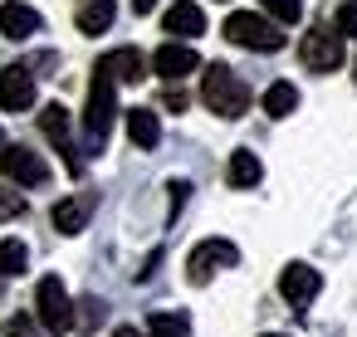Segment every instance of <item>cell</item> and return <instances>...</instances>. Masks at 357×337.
Listing matches in <instances>:
<instances>
[{"label":"cell","mask_w":357,"mask_h":337,"mask_svg":"<svg viewBox=\"0 0 357 337\" xmlns=\"http://www.w3.org/2000/svg\"><path fill=\"white\" fill-rule=\"evenodd\" d=\"M167 108L181 113V108H186V93H181V88H167Z\"/></svg>","instance_id":"83f0119b"},{"label":"cell","mask_w":357,"mask_h":337,"mask_svg":"<svg viewBox=\"0 0 357 337\" xmlns=\"http://www.w3.org/2000/svg\"><path fill=\"white\" fill-rule=\"evenodd\" d=\"M74 322H84V332H93L103 322V303L98 298H84V313H74Z\"/></svg>","instance_id":"cb8c5ba5"},{"label":"cell","mask_w":357,"mask_h":337,"mask_svg":"<svg viewBox=\"0 0 357 337\" xmlns=\"http://www.w3.org/2000/svg\"><path fill=\"white\" fill-rule=\"evenodd\" d=\"M0 332H6V337H40V327H35V318H25V313H20V318H10V322H6V327H0Z\"/></svg>","instance_id":"d4e9b609"},{"label":"cell","mask_w":357,"mask_h":337,"mask_svg":"<svg viewBox=\"0 0 357 337\" xmlns=\"http://www.w3.org/2000/svg\"><path fill=\"white\" fill-rule=\"evenodd\" d=\"M264 337H284V332H264Z\"/></svg>","instance_id":"1f68e13d"},{"label":"cell","mask_w":357,"mask_h":337,"mask_svg":"<svg viewBox=\"0 0 357 337\" xmlns=\"http://www.w3.org/2000/svg\"><path fill=\"white\" fill-rule=\"evenodd\" d=\"M35 108V74L30 64L0 69V113H30Z\"/></svg>","instance_id":"ba28073f"},{"label":"cell","mask_w":357,"mask_h":337,"mask_svg":"<svg viewBox=\"0 0 357 337\" xmlns=\"http://www.w3.org/2000/svg\"><path fill=\"white\" fill-rule=\"evenodd\" d=\"M20 215H25V196L0 186V220H20Z\"/></svg>","instance_id":"603a6c76"},{"label":"cell","mask_w":357,"mask_h":337,"mask_svg":"<svg viewBox=\"0 0 357 337\" xmlns=\"http://www.w3.org/2000/svg\"><path fill=\"white\" fill-rule=\"evenodd\" d=\"M259 176H264V166H259L255 152H230V186H235V191L259 186Z\"/></svg>","instance_id":"e0dca14e"},{"label":"cell","mask_w":357,"mask_h":337,"mask_svg":"<svg viewBox=\"0 0 357 337\" xmlns=\"http://www.w3.org/2000/svg\"><path fill=\"white\" fill-rule=\"evenodd\" d=\"M294 108H298V88L294 84H269L264 88V113L269 118H289Z\"/></svg>","instance_id":"ffe728a7"},{"label":"cell","mask_w":357,"mask_h":337,"mask_svg":"<svg viewBox=\"0 0 357 337\" xmlns=\"http://www.w3.org/2000/svg\"><path fill=\"white\" fill-rule=\"evenodd\" d=\"M98 69H103L113 84H142V79H147V59H142L137 49H113V54L98 59Z\"/></svg>","instance_id":"4fadbf2b"},{"label":"cell","mask_w":357,"mask_h":337,"mask_svg":"<svg viewBox=\"0 0 357 337\" xmlns=\"http://www.w3.org/2000/svg\"><path fill=\"white\" fill-rule=\"evenodd\" d=\"M113 15H118L113 0H89V6L79 10V30H84V35H103V30L113 25Z\"/></svg>","instance_id":"ac0fdd59"},{"label":"cell","mask_w":357,"mask_h":337,"mask_svg":"<svg viewBox=\"0 0 357 337\" xmlns=\"http://www.w3.org/2000/svg\"><path fill=\"white\" fill-rule=\"evenodd\" d=\"M40 127H45V137L54 142V152L64 157L69 176H84V157H79V147H74V123H69V108H64V103H50V108L40 113Z\"/></svg>","instance_id":"8992f818"},{"label":"cell","mask_w":357,"mask_h":337,"mask_svg":"<svg viewBox=\"0 0 357 337\" xmlns=\"http://www.w3.org/2000/svg\"><path fill=\"white\" fill-rule=\"evenodd\" d=\"M25 264H30V249H25L20 240H0V283H6V279H20Z\"/></svg>","instance_id":"d6986e66"},{"label":"cell","mask_w":357,"mask_h":337,"mask_svg":"<svg viewBox=\"0 0 357 337\" xmlns=\"http://www.w3.org/2000/svg\"><path fill=\"white\" fill-rule=\"evenodd\" d=\"M259 6H264L279 25H294V20L303 15V0H259Z\"/></svg>","instance_id":"7402d4cb"},{"label":"cell","mask_w":357,"mask_h":337,"mask_svg":"<svg viewBox=\"0 0 357 337\" xmlns=\"http://www.w3.org/2000/svg\"><path fill=\"white\" fill-rule=\"evenodd\" d=\"M0 152H6V132H0Z\"/></svg>","instance_id":"4dcf8cb0"},{"label":"cell","mask_w":357,"mask_h":337,"mask_svg":"<svg viewBox=\"0 0 357 337\" xmlns=\"http://www.w3.org/2000/svg\"><path fill=\"white\" fill-rule=\"evenodd\" d=\"M89 215H93V196H69V201L54 205V230L59 235H79L89 225Z\"/></svg>","instance_id":"9a60e30c"},{"label":"cell","mask_w":357,"mask_h":337,"mask_svg":"<svg viewBox=\"0 0 357 337\" xmlns=\"http://www.w3.org/2000/svg\"><path fill=\"white\" fill-rule=\"evenodd\" d=\"M0 171H6V181H15V186H45L50 181L45 157L30 152V147H6L0 152Z\"/></svg>","instance_id":"9c48e42d"},{"label":"cell","mask_w":357,"mask_h":337,"mask_svg":"<svg viewBox=\"0 0 357 337\" xmlns=\"http://www.w3.org/2000/svg\"><path fill=\"white\" fill-rule=\"evenodd\" d=\"M35 318L45 332H69L74 327V303H69V288L59 283V274H45L40 288H35Z\"/></svg>","instance_id":"277c9868"},{"label":"cell","mask_w":357,"mask_h":337,"mask_svg":"<svg viewBox=\"0 0 357 337\" xmlns=\"http://www.w3.org/2000/svg\"><path fill=\"white\" fill-rule=\"evenodd\" d=\"M167 191H172V215H176V210L186 205V196H191V186H186V181H172Z\"/></svg>","instance_id":"4316f807"},{"label":"cell","mask_w":357,"mask_h":337,"mask_svg":"<svg viewBox=\"0 0 357 337\" xmlns=\"http://www.w3.org/2000/svg\"><path fill=\"white\" fill-rule=\"evenodd\" d=\"M352 79H357V74H352Z\"/></svg>","instance_id":"d6a6232c"},{"label":"cell","mask_w":357,"mask_h":337,"mask_svg":"<svg viewBox=\"0 0 357 337\" xmlns=\"http://www.w3.org/2000/svg\"><path fill=\"white\" fill-rule=\"evenodd\" d=\"M162 30L176 35V40H196V35H206V15H201V6H191V0H176V6L162 15Z\"/></svg>","instance_id":"5bb4252c"},{"label":"cell","mask_w":357,"mask_h":337,"mask_svg":"<svg viewBox=\"0 0 357 337\" xmlns=\"http://www.w3.org/2000/svg\"><path fill=\"white\" fill-rule=\"evenodd\" d=\"M118 337H137V332H132V327H118Z\"/></svg>","instance_id":"f546056e"},{"label":"cell","mask_w":357,"mask_h":337,"mask_svg":"<svg viewBox=\"0 0 357 337\" xmlns=\"http://www.w3.org/2000/svg\"><path fill=\"white\" fill-rule=\"evenodd\" d=\"M152 69L162 74V79H186V74H196L201 69V54L191 49V45H162L157 54H152Z\"/></svg>","instance_id":"7c38bea8"},{"label":"cell","mask_w":357,"mask_h":337,"mask_svg":"<svg viewBox=\"0 0 357 337\" xmlns=\"http://www.w3.org/2000/svg\"><path fill=\"white\" fill-rule=\"evenodd\" d=\"M225 40L240 45V49H255V54H274V49H284L279 25L264 20V15H255V10H235V15L225 20Z\"/></svg>","instance_id":"3957f363"},{"label":"cell","mask_w":357,"mask_h":337,"mask_svg":"<svg viewBox=\"0 0 357 337\" xmlns=\"http://www.w3.org/2000/svg\"><path fill=\"white\" fill-rule=\"evenodd\" d=\"M128 137H132V147L152 152V147L162 142V123H157V113H152V108H128Z\"/></svg>","instance_id":"2e32d148"},{"label":"cell","mask_w":357,"mask_h":337,"mask_svg":"<svg viewBox=\"0 0 357 337\" xmlns=\"http://www.w3.org/2000/svg\"><path fill=\"white\" fill-rule=\"evenodd\" d=\"M201 103H206L215 118H240V113L250 108V88H245V79H240L235 69L211 64V69L201 74Z\"/></svg>","instance_id":"6da1fadb"},{"label":"cell","mask_w":357,"mask_h":337,"mask_svg":"<svg viewBox=\"0 0 357 337\" xmlns=\"http://www.w3.org/2000/svg\"><path fill=\"white\" fill-rule=\"evenodd\" d=\"M113 118H118V84L93 69V84H89V108H84V137L93 152H103L108 132H113Z\"/></svg>","instance_id":"7a4b0ae2"},{"label":"cell","mask_w":357,"mask_h":337,"mask_svg":"<svg viewBox=\"0 0 357 337\" xmlns=\"http://www.w3.org/2000/svg\"><path fill=\"white\" fill-rule=\"evenodd\" d=\"M132 10H137V15H152V10H157V0H132Z\"/></svg>","instance_id":"f1b7e54d"},{"label":"cell","mask_w":357,"mask_h":337,"mask_svg":"<svg viewBox=\"0 0 357 337\" xmlns=\"http://www.w3.org/2000/svg\"><path fill=\"white\" fill-rule=\"evenodd\" d=\"M298 59H303V69H313V74H333L337 64H342V35L337 30H308L303 40H298Z\"/></svg>","instance_id":"52a82bcc"},{"label":"cell","mask_w":357,"mask_h":337,"mask_svg":"<svg viewBox=\"0 0 357 337\" xmlns=\"http://www.w3.org/2000/svg\"><path fill=\"white\" fill-rule=\"evenodd\" d=\"M235 264H240V249L230 240H201L191 249V259H186V279L191 283H211L220 269H235Z\"/></svg>","instance_id":"5b68a950"},{"label":"cell","mask_w":357,"mask_h":337,"mask_svg":"<svg viewBox=\"0 0 357 337\" xmlns=\"http://www.w3.org/2000/svg\"><path fill=\"white\" fill-rule=\"evenodd\" d=\"M40 30H45V20H40L35 6H25V0H6V6H0V35L6 40H30Z\"/></svg>","instance_id":"8fae6325"},{"label":"cell","mask_w":357,"mask_h":337,"mask_svg":"<svg viewBox=\"0 0 357 337\" xmlns=\"http://www.w3.org/2000/svg\"><path fill=\"white\" fill-rule=\"evenodd\" d=\"M337 35H352L357 40V0H347V6L337 10Z\"/></svg>","instance_id":"484cf974"},{"label":"cell","mask_w":357,"mask_h":337,"mask_svg":"<svg viewBox=\"0 0 357 337\" xmlns=\"http://www.w3.org/2000/svg\"><path fill=\"white\" fill-rule=\"evenodd\" d=\"M147 332L152 337H191V318L186 313H152L147 318Z\"/></svg>","instance_id":"44dd1931"},{"label":"cell","mask_w":357,"mask_h":337,"mask_svg":"<svg viewBox=\"0 0 357 337\" xmlns=\"http://www.w3.org/2000/svg\"><path fill=\"white\" fill-rule=\"evenodd\" d=\"M318 288H323V274H318V269H308V264H289V269L279 274V293H284V303H294V308L313 303V298H318Z\"/></svg>","instance_id":"30bf717a"}]
</instances>
